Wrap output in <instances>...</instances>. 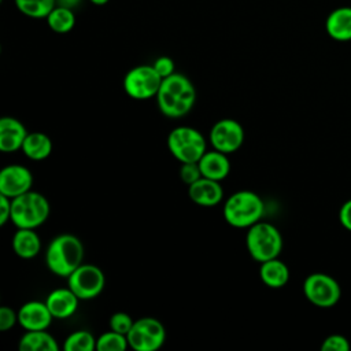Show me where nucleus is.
Returning <instances> with one entry per match:
<instances>
[{"label": "nucleus", "instance_id": "nucleus-8", "mask_svg": "<svg viewBox=\"0 0 351 351\" xmlns=\"http://www.w3.org/2000/svg\"><path fill=\"white\" fill-rule=\"evenodd\" d=\"M162 80L152 64H138L125 74L123 89L134 100H148L156 97Z\"/></svg>", "mask_w": 351, "mask_h": 351}, {"label": "nucleus", "instance_id": "nucleus-29", "mask_svg": "<svg viewBox=\"0 0 351 351\" xmlns=\"http://www.w3.org/2000/svg\"><path fill=\"white\" fill-rule=\"evenodd\" d=\"M321 350L322 351H348L350 343L347 337L341 335H330L324 340Z\"/></svg>", "mask_w": 351, "mask_h": 351}, {"label": "nucleus", "instance_id": "nucleus-19", "mask_svg": "<svg viewBox=\"0 0 351 351\" xmlns=\"http://www.w3.org/2000/svg\"><path fill=\"white\" fill-rule=\"evenodd\" d=\"M12 250L22 259L36 258L41 251V240L34 229L18 228L12 236Z\"/></svg>", "mask_w": 351, "mask_h": 351}, {"label": "nucleus", "instance_id": "nucleus-3", "mask_svg": "<svg viewBox=\"0 0 351 351\" xmlns=\"http://www.w3.org/2000/svg\"><path fill=\"white\" fill-rule=\"evenodd\" d=\"M223 219L233 228L248 229L254 223L262 221L265 215V204L262 197L248 189L232 193L223 204Z\"/></svg>", "mask_w": 351, "mask_h": 351}, {"label": "nucleus", "instance_id": "nucleus-15", "mask_svg": "<svg viewBox=\"0 0 351 351\" xmlns=\"http://www.w3.org/2000/svg\"><path fill=\"white\" fill-rule=\"evenodd\" d=\"M45 303L53 318L66 319L74 315L78 310L80 298L69 287L56 288L48 293Z\"/></svg>", "mask_w": 351, "mask_h": 351}, {"label": "nucleus", "instance_id": "nucleus-6", "mask_svg": "<svg viewBox=\"0 0 351 351\" xmlns=\"http://www.w3.org/2000/svg\"><path fill=\"white\" fill-rule=\"evenodd\" d=\"M167 148L180 163L199 162L207 151V141L202 132L192 126H176L167 136Z\"/></svg>", "mask_w": 351, "mask_h": 351}, {"label": "nucleus", "instance_id": "nucleus-1", "mask_svg": "<svg viewBox=\"0 0 351 351\" xmlns=\"http://www.w3.org/2000/svg\"><path fill=\"white\" fill-rule=\"evenodd\" d=\"M196 97L197 92L192 81L186 75L176 71L162 80L156 93V104L165 117L181 118L193 108Z\"/></svg>", "mask_w": 351, "mask_h": 351}, {"label": "nucleus", "instance_id": "nucleus-10", "mask_svg": "<svg viewBox=\"0 0 351 351\" xmlns=\"http://www.w3.org/2000/svg\"><path fill=\"white\" fill-rule=\"evenodd\" d=\"M303 293L317 307H332L340 299V285L325 273H313L303 282Z\"/></svg>", "mask_w": 351, "mask_h": 351}, {"label": "nucleus", "instance_id": "nucleus-25", "mask_svg": "<svg viewBox=\"0 0 351 351\" xmlns=\"http://www.w3.org/2000/svg\"><path fill=\"white\" fill-rule=\"evenodd\" d=\"M63 350L64 351H95L96 339L90 332L85 329H80L70 333L66 337L63 343Z\"/></svg>", "mask_w": 351, "mask_h": 351}, {"label": "nucleus", "instance_id": "nucleus-13", "mask_svg": "<svg viewBox=\"0 0 351 351\" xmlns=\"http://www.w3.org/2000/svg\"><path fill=\"white\" fill-rule=\"evenodd\" d=\"M53 319L45 302L30 300L21 306L18 310V324L25 330H43L47 329Z\"/></svg>", "mask_w": 351, "mask_h": 351}, {"label": "nucleus", "instance_id": "nucleus-7", "mask_svg": "<svg viewBox=\"0 0 351 351\" xmlns=\"http://www.w3.org/2000/svg\"><path fill=\"white\" fill-rule=\"evenodd\" d=\"M126 337L134 351H156L166 341V329L158 318L143 317L134 321Z\"/></svg>", "mask_w": 351, "mask_h": 351}, {"label": "nucleus", "instance_id": "nucleus-2", "mask_svg": "<svg viewBox=\"0 0 351 351\" xmlns=\"http://www.w3.org/2000/svg\"><path fill=\"white\" fill-rule=\"evenodd\" d=\"M82 263L84 245L77 236L62 233L49 241L45 250V265L52 274L67 278Z\"/></svg>", "mask_w": 351, "mask_h": 351}, {"label": "nucleus", "instance_id": "nucleus-14", "mask_svg": "<svg viewBox=\"0 0 351 351\" xmlns=\"http://www.w3.org/2000/svg\"><path fill=\"white\" fill-rule=\"evenodd\" d=\"M188 196L197 206L214 207L223 199V189L221 181L200 177L188 185Z\"/></svg>", "mask_w": 351, "mask_h": 351}, {"label": "nucleus", "instance_id": "nucleus-33", "mask_svg": "<svg viewBox=\"0 0 351 351\" xmlns=\"http://www.w3.org/2000/svg\"><path fill=\"white\" fill-rule=\"evenodd\" d=\"M339 218H340L341 225H343L347 230L351 232V199L347 200V202L341 206Z\"/></svg>", "mask_w": 351, "mask_h": 351}, {"label": "nucleus", "instance_id": "nucleus-34", "mask_svg": "<svg viewBox=\"0 0 351 351\" xmlns=\"http://www.w3.org/2000/svg\"><path fill=\"white\" fill-rule=\"evenodd\" d=\"M81 3H82V0H56L58 5H63V7H67L71 10L78 7Z\"/></svg>", "mask_w": 351, "mask_h": 351}, {"label": "nucleus", "instance_id": "nucleus-28", "mask_svg": "<svg viewBox=\"0 0 351 351\" xmlns=\"http://www.w3.org/2000/svg\"><path fill=\"white\" fill-rule=\"evenodd\" d=\"M202 176V171H200V167H199V163L197 162H186V163H181V167H180V178L184 184L186 185H191L193 184L195 181H197Z\"/></svg>", "mask_w": 351, "mask_h": 351}, {"label": "nucleus", "instance_id": "nucleus-30", "mask_svg": "<svg viewBox=\"0 0 351 351\" xmlns=\"http://www.w3.org/2000/svg\"><path fill=\"white\" fill-rule=\"evenodd\" d=\"M154 69L156 70V73L162 77V78H166L171 74L176 73V64H174V60L170 58V56H159L154 60L152 63Z\"/></svg>", "mask_w": 351, "mask_h": 351}, {"label": "nucleus", "instance_id": "nucleus-18", "mask_svg": "<svg viewBox=\"0 0 351 351\" xmlns=\"http://www.w3.org/2000/svg\"><path fill=\"white\" fill-rule=\"evenodd\" d=\"M325 30L336 41L351 40V5L335 8L325 21Z\"/></svg>", "mask_w": 351, "mask_h": 351}, {"label": "nucleus", "instance_id": "nucleus-27", "mask_svg": "<svg viewBox=\"0 0 351 351\" xmlns=\"http://www.w3.org/2000/svg\"><path fill=\"white\" fill-rule=\"evenodd\" d=\"M108 324H110L111 330H115V332L122 333V335H128L129 330L132 329L133 324H134V319L128 313L118 311V313H114L110 317Z\"/></svg>", "mask_w": 351, "mask_h": 351}, {"label": "nucleus", "instance_id": "nucleus-24", "mask_svg": "<svg viewBox=\"0 0 351 351\" xmlns=\"http://www.w3.org/2000/svg\"><path fill=\"white\" fill-rule=\"evenodd\" d=\"M14 4L25 16L33 19H45L56 5V0H14Z\"/></svg>", "mask_w": 351, "mask_h": 351}, {"label": "nucleus", "instance_id": "nucleus-32", "mask_svg": "<svg viewBox=\"0 0 351 351\" xmlns=\"http://www.w3.org/2000/svg\"><path fill=\"white\" fill-rule=\"evenodd\" d=\"M8 221H11V199L0 195V225L4 226Z\"/></svg>", "mask_w": 351, "mask_h": 351}, {"label": "nucleus", "instance_id": "nucleus-31", "mask_svg": "<svg viewBox=\"0 0 351 351\" xmlns=\"http://www.w3.org/2000/svg\"><path fill=\"white\" fill-rule=\"evenodd\" d=\"M18 324V311H14L8 306L0 307V330L7 332Z\"/></svg>", "mask_w": 351, "mask_h": 351}, {"label": "nucleus", "instance_id": "nucleus-23", "mask_svg": "<svg viewBox=\"0 0 351 351\" xmlns=\"http://www.w3.org/2000/svg\"><path fill=\"white\" fill-rule=\"evenodd\" d=\"M45 21H47L48 27L52 32H55L58 34H64L74 29L77 19H75L74 10L56 4L52 8V11L48 14Z\"/></svg>", "mask_w": 351, "mask_h": 351}, {"label": "nucleus", "instance_id": "nucleus-5", "mask_svg": "<svg viewBox=\"0 0 351 351\" xmlns=\"http://www.w3.org/2000/svg\"><path fill=\"white\" fill-rule=\"evenodd\" d=\"M245 247L250 256L262 263L278 258L282 250V236L273 223L259 221L247 229Z\"/></svg>", "mask_w": 351, "mask_h": 351}, {"label": "nucleus", "instance_id": "nucleus-17", "mask_svg": "<svg viewBox=\"0 0 351 351\" xmlns=\"http://www.w3.org/2000/svg\"><path fill=\"white\" fill-rule=\"evenodd\" d=\"M197 163L202 176L210 180L222 181L230 173V160L228 158V154H223L214 148L211 151L207 149Z\"/></svg>", "mask_w": 351, "mask_h": 351}, {"label": "nucleus", "instance_id": "nucleus-12", "mask_svg": "<svg viewBox=\"0 0 351 351\" xmlns=\"http://www.w3.org/2000/svg\"><path fill=\"white\" fill-rule=\"evenodd\" d=\"M33 174L32 171L18 163L8 165L0 171V195L14 199L32 189Z\"/></svg>", "mask_w": 351, "mask_h": 351}, {"label": "nucleus", "instance_id": "nucleus-22", "mask_svg": "<svg viewBox=\"0 0 351 351\" xmlns=\"http://www.w3.org/2000/svg\"><path fill=\"white\" fill-rule=\"evenodd\" d=\"M22 152L30 160H44L52 152V141L41 132L27 133L22 145Z\"/></svg>", "mask_w": 351, "mask_h": 351}, {"label": "nucleus", "instance_id": "nucleus-16", "mask_svg": "<svg viewBox=\"0 0 351 351\" xmlns=\"http://www.w3.org/2000/svg\"><path fill=\"white\" fill-rule=\"evenodd\" d=\"M27 136L25 125L14 117H3L0 119V151L10 154L22 149Z\"/></svg>", "mask_w": 351, "mask_h": 351}, {"label": "nucleus", "instance_id": "nucleus-20", "mask_svg": "<svg viewBox=\"0 0 351 351\" xmlns=\"http://www.w3.org/2000/svg\"><path fill=\"white\" fill-rule=\"evenodd\" d=\"M259 277L262 282L273 289H278L287 285L289 281V269L278 258L262 262L259 266Z\"/></svg>", "mask_w": 351, "mask_h": 351}, {"label": "nucleus", "instance_id": "nucleus-9", "mask_svg": "<svg viewBox=\"0 0 351 351\" xmlns=\"http://www.w3.org/2000/svg\"><path fill=\"white\" fill-rule=\"evenodd\" d=\"M66 280L67 287L80 298V300H92L97 298L106 285L103 270L93 263L80 265Z\"/></svg>", "mask_w": 351, "mask_h": 351}, {"label": "nucleus", "instance_id": "nucleus-21", "mask_svg": "<svg viewBox=\"0 0 351 351\" xmlns=\"http://www.w3.org/2000/svg\"><path fill=\"white\" fill-rule=\"evenodd\" d=\"M18 348L19 351H58L59 344L47 329L25 330L18 341Z\"/></svg>", "mask_w": 351, "mask_h": 351}, {"label": "nucleus", "instance_id": "nucleus-26", "mask_svg": "<svg viewBox=\"0 0 351 351\" xmlns=\"http://www.w3.org/2000/svg\"><path fill=\"white\" fill-rule=\"evenodd\" d=\"M129 347L126 335L118 333L115 330H108L101 333L96 339L97 351H125Z\"/></svg>", "mask_w": 351, "mask_h": 351}, {"label": "nucleus", "instance_id": "nucleus-4", "mask_svg": "<svg viewBox=\"0 0 351 351\" xmlns=\"http://www.w3.org/2000/svg\"><path fill=\"white\" fill-rule=\"evenodd\" d=\"M48 199L36 191H27L11 199V222L16 228L36 229L49 217Z\"/></svg>", "mask_w": 351, "mask_h": 351}, {"label": "nucleus", "instance_id": "nucleus-35", "mask_svg": "<svg viewBox=\"0 0 351 351\" xmlns=\"http://www.w3.org/2000/svg\"><path fill=\"white\" fill-rule=\"evenodd\" d=\"M92 4H95V5H104V4H107L110 0H89Z\"/></svg>", "mask_w": 351, "mask_h": 351}, {"label": "nucleus", "instance_id": "nucleus-11", "mask_svg": "<svg viewBox=\"0 0 351 351\" xmlns=\"http://www.w3.org/2000/svg\"><path fill=\"white\" fill-rule=\"evenodd\" d=\"M208 140L214 149L228 155L233 154L241 148L244 143V128L236 119H219L213 125Z\"/></svg>", "mask_w": 351, "mask_h": 351}]
</instances>
